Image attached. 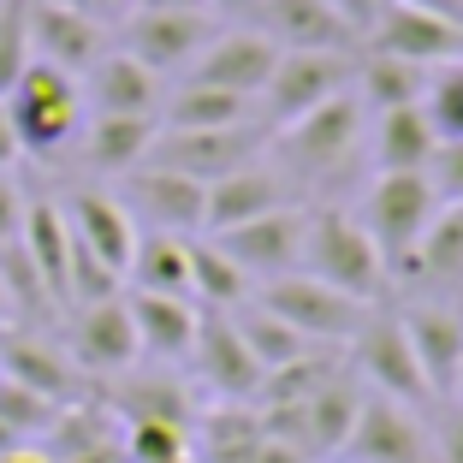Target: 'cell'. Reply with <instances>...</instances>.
<instances>
[{
  "label": "cell",
  "instance_id": "25",
  "mask_svg": "<svg viewBox=\"0 0 463 463\" xmlns=\"http://www.w3.org/2000/svg\"><path fill=\"white\" fill-rule=\"evenodd\" d=\"M155 119H161V131H226V125L261 119V113H256V101L238 96V90H214V83L184 78L173 96L161 101V113H155Z\"/></svg>",
  "mask_w": 463,
  "mask_h": 463
},
{
  "label": "cell",
  "instance_id": "43",
  "mask_svg": "<svg viewBox=\"0 0 463 463\" xmlns=\"http://www.w3.org/2000/svg\"><path fill=\"white\" fill-rule=\"evenodd\" d=\"M256 463H309L298 446H286V439H261V451H256Z\"/></svg>",
  "mask_w": 463,
  "mask_h": 463
},
{
  "label": "cell",
  "instance_id": "46",
  "mask_svg": "<svg viewBox=\"0 0 463 463\" xmlns=\"http://www.w3.org/2000/svg\"><path fill=\"white\" fill-rule=\"evenodd\" d=\"M410 6H422V13H439V18H458V24H463V0H410Z\"/></svg>",
  "mask_w": 463,
  "mask_h": 463
},
{
  "label": "cell",
  "instance_id": "37",
  "mask_svg": "<svg viewBox=\"0 0 463 463\" xmlns=\"http://www.w3.org/2000/svg\"><path fill=\"white\" fill-rule=\"evenodd\" d=\"M54 398H42V392H30V386H18V381H6L0 374V428L18 439V446H30V439H42V428L54 422Z\"/></svg>",
  "mask_w": 463,
  "mask_h": 463
},
{
  "label": "cell",
  "instance_id": "6",
  "mask_svg": "<svg viewBox=\"0 0 463 463\" xmlns=\"http://www.w3.org/2000/svg\"><path fill=\"white\" fill-rule=\"evenodd\" d=\"M434 208H439V196H434V184H428V173H381L374 178L368 208H363V232L374 238L386 273L410 268V256H416V244H422Z\"/></svg>",
  "mask_w": 463,
  "mask_h": 463
},
{
  "label": "cell",
  "instance_id": "44",
  "mask_svg": "<svg viewBox=\"0 0 463 463\" xmlns=\"http://www.w3.org/2000/svg\"><path fill=\"white\" fill-rule=\"evenodd\" d=\"M60 463H131V458H125V439H113V446H96V451H78V458H60Z\"/></svg>",
  "mask_w": 463,
  "mask_h": 463
},
{
  "label": "cell",
  "instance_id": "47",
  "mask_svg": "<svg viewBox=\"0 0 463 463\" xmlns=\"http://www.w3.org/2000/svg\"><path fill=\"white\" fill-rule=\"evenodd\" d=\"M446 463H463V404H458V422L446 434Z\"/></svg>",
  "mask_w": 463,
  "mask_h": 463
},
{
  "label": "cell",
  "instance_id": "20",
  "mask_svg": "<svg viewBox=\"0 0 463 463\" xmlns=\"http://www.w3.org/2000/svg\"><path fill=\"white\" fill-rule=\"evenodd\" d=\"M273 208H291V178L279 166H238V173L214 178L208 184V203H203V232H232L244 226V220H261Z\"/></svg>",
  "mask_w": 463,
  "mask_h": 463
},
{
  "label": "cell",
  "instance_id": "10",
  "mask_svg": "<svg viewBox=\"0 0 463 463\" xmlns=\"http://www.w3.org/2000/svg\"><path fill=\"white\" fill-rule=\"evenodd\" d=\"M339 463H434L416 404H398L386 392H363V410H356L351 434L339 446Z\"/></svg>",
  "mask_w": 463,
  "mask_h": 463
},
{
  "label": "cell",
  "instance_id": "4",
  "mask_svg": "<svg viewBox=\"0 0 463 463\" xmlns=\"http://www.w3.org/2000/svg\"><path fill=\"white\" fill-rule=\"evenodd\" d=\"M250 303L279 315V321L298 327L309 345H333V351H345V345L356 339V327L368 321V309H374V303L345 298V291H333L327 279H315V273H303V268L279 273V279H261V286L250 291Z\"/></svg>",
  "mask_w": 463,
  "mask_h": 463
},
{
  "label": "cell",
  "instance_id": "15",
  "mask_svg": "<svg viewBox=\"0 0 463 463\" xmlns=\"http://www.w3.org/2000/svg\"><path fill=\"white\" fill-rule=\"evenodd\" d=\"M363 48L416 60V66H446V60H463V24L458 18H439V13H422L410 0H392L374 18V30L363 36Z\"/></svg>",
  "mask_w": 463,
  "mask_h": 463
},
{
  "label": "cell",
  "instance_id": "41",
  "mask_svg": "<svg viewBox=\"0 0 463 463\" xmlns=\"http://www.w3.org/2000/svg\"><path fill=\"white\" fill-rule=\"evenodd\" d=\"M333 6H339V13L356 24V36H368V30H374V18H381L392 0H333Z\"/></svg>",
  "mask_w": 463,
  "mask_h": 463
},
{
  "label": "cell",
  "instance_id": "36",
  "mask_svg": "<svg viewBox=\"0 0 463 463\" xmlns=\"http://www.w3.org/2000/svg\"><path fill=\"white\" fill-rule=\"evenodd\" d=\"M422 113L434 119L439 143H463V60L428 66V83H422Z\"/></svg>",
  "mask_w": 463,
  "mask_h": 463
},
{
  "label": "cell",
  "instance_id": "22",
  "mask_svg": "<svg viewBox=\"0 0 463 463\" xmlns=\"http://www.w3.org/2000/svg\"><path fill=\"white\" fill-rule=\"evenodd\" d=\"M83 108L96 113H131V119H155L166 101L161 78H155L143 60H131L125 48H108V54L96 60V66L83 71Z\"/></svg>",
  "mask_w": 463,
  "mask_h": 463
},
{
  "label": "cell",
  "instance_id": "27",
  "mask_svg": "<svg viewBox=\"0 0 463 463\" xmlns=\"http://www.w3.org/2000/svg\"><path fill=\"white\" fill-rule=\"evenodd\" d=\"M113 416H119L125 428L131 422H173V428H196V404L191 392L173 381V374H131L125 368L119 386H113Z\"/></svg>",
  "mask_w": 463,
  "mask_h": 463
},
{
  "label": "cell",
  "instance_id": "18",
  "mask_svg": "<svg viewBox=\"0 0 463 463\" xmlns=\"http://www.w3.org/2000/svg\"><path fill=\"white\" fill-rule=\"evenodd\" d=\"M273 66H279V42H273L268 30H244L238 24V30H220L203 54H196L191 78L214 83V90H238V96L256 101L261 83L273 78Z\"/></svg>",
  "mask_w": 463,
  "mask_h": 463
},
{
  "label": "cell",
  "instance_id": "14",
  "mask_svg": "<svg viewBox=\"0 0 463 463\" xmlns=\"http://www.w3.org/2000/svg\"><path fill=\"white\" fill-rule=\"evenodd\" d=\"M119 203L131 208L137 226L184 238V232H203L208 184H196V178H184V173H166V166H137V173H125Z\"/></svg>",
  "mask_w": 463,
  "mask_h": 463
},
{
  "label": "cell",
  "instance_id": "1",
  "mask_svg": "<svg viewBox=\"0 0 463 463\" xmlns=\"http://www.w3.org/2000/svg\"><path fill=\"white\" fill-rule=\"evenodd\" d=\"M303 273L327 279L333 291L356 303H386V261L374 250V238L363 232V220L339 203L309 208L303 220Z\"/></svg>",
  "mask_w": 463,
  "mask_h": 463
},
{
  "label": "cell",
  "instance_id": "42",
  "mask_svg": "<svg viewBox=\"0 0 463 463\" xmlns=\"http://www.w3.org/2000/svg\"><path fill=\"white\" fill-rule=\"evenodd\" d=\"M18 131H13V113H6V101H0V173H13L18 166Z\"/></svg>",
  "mask_w": 463,
  "mask_h": 463
},
{
  "label": "cell",
  "instance_id": "30",
  "mask_svg": "<svg viewBox=\"0 0 463 463\" xmlns=\"http://www.w3.org/2000/svg\"><path fill=\"white\" fill-rule=\"evenodd\" d=\"M161 131V119H131V113H96L83 131V161L96 173H137L149 161V143Z\"/></svg>",
  "mask_w": 463,
  "mask_h": 463
},
{
  "label": "cell",
  "instance_id": "23",
  "mask_svg": "<svg viewBox=\"0 0 463 463\" xmlns=\"http://www.w3.org/2000/svg\"><path fill=\"white\" fill-rule=\"evenodd\" d=\"M60 208H66V220H71V238L125 279V268H131V256H137V238H143V226L131 220V208H125L119 196H108V191H78Z\"/></svg>",
  "mask_w": 463,
  "mask_h": 463
},
{
  "label": "cell",
  "instance_id": "8",
  "mask_svg": "<svg viewBox=\"0 0 463 463\" xmlns=\"http://www.w3.org/2000/svg\"><path fill=\"white\" fill-rule=\"evenodd\" d=\"M268 137L273 131L261 119L226 125V131H155L149 161H143V166H166V173H184V178H196V184H214V178L261 161Z\"/></svg>",
  "mask_w": 463,
  "mask_h": 463
},
{
  "label": "cell",
  "instance_id": "13",
  "mask_svg": "<svg viewBox=\"0 0 463 463\" xmlns=\"http://www.w3.org/2000/svg\"><path fill=\"white\" fill-rule=\"evenodd\" d=\"M256 30H268L286 54H303V48H321V54H363L356 24L333 6V0H261Z\"/></svg>",
  "mask_w": 463,
  "mask_h": 463
},
{
  "label": "cell",
  "instance_id": "48",
  "mask_svg": "<svg viewBox=\"0 0 463 463\" xmlns=\"http://www.w3.org/2000/svg\"><path fill=\"white\" fill-rule=\"evenodd\" d=\"M0 463H48L36 446H13V451H0Z\"/></svg>",
  "mask_w": 463,
  "mask_h": 463
},
{
  "label": "cell",
  "instance_id": "19",
  "mask_svg": "<svg viewBox=\"0 0 463 463\" xmlns=\"http://www.w3.org/2000/svg\"><path fill=\"white\" fill-rule=\"evenodd\" d=\"M0 374L42 398H54V404H78L83 398L78 363L60 345H48L36 327H0Z\"/></svg>",
  "mask_w": 463,
  "mask_h": 463
},
{
  "label": "cell",
  "instance_id": "51",
  "mask_svg": "<svg viewBox=\"0 0 463 463\" xmlns=\"http://www.w3.org/2000/svg\"><path fill=\"white\" fill-rule=\"evenodd\" d=\"M13 446H18V439H13V434H6V428H0V451H13Z\"/></svg>",
  "mask_w": 463,
  "mask_h": 463
},
{
  "label": "cell",
  "instance_id": "5",
  "mask_svg": "<svg viewBox=\"0 0 463 463\" xmlns=\"http://www.w3.org/2000/svg\"><path fill=\"white\" fill-rule=\"evenodd\" d=\"M345 363L356 368V381H363L368 392H386V398H398V404H428V398H434L428 381H422V368H416V351H410V333H404V321H398L392 298L368 309L356 339L345 345Z\"/></svg>",
  "mask_w": 463,
  "mask_h": 463
},
{
  "label": "cell",
  "instance_id": "45",
  "mask_svg": "<svg viewBox=\"0 0 463 463\" xmlns=\"http://www.w3.org/2000/svg\"><path fill=\"white\" fill-rule=\"evenodd\" d=\"M214 13H226V18H256V6L261 0H208Z\"/></svg>",
  "mask_w": 463,
  "mask_h": 463
},
{
  "label": "cell",
  "instance_id": "52",
  "mask_svg": "<svg viewBox=\"0 0 463 463\" xmlns=\"http://www.w3.org/2000/svg\"><path fill=\"white\" fill-rule=\"evenodd\" d=\"M451 398H458V404H463V363H458V392H451Z\"/></svg>",
  "mask_w": 463,
  "mask_h": 463
},
{
  "label": "cell",
  "instance_id": "33",
  "mask_svg": "<svg viewBox=\"0 0 463 463\" xmlns=\"http://www.w3.org/2000/svg\"><path fill=\"white\" fill-rule=\"evenodd\" d=\"M422 83H428V66L416 60H398V54H381V48H363L356 54V96L363 108H404V101H422Z\"/></svg>",
  "mask_w": 463,
  "mask_h": 463
},
{
  "label": "cell",
  "instance_id": "39",
  "mask_svg": "<svg viewBox=\"0 0 463 463\" xmlns=\"http://www.w3.org/2000/svg\"><path fill=\"white\" fill-rule=\"evenodd\" d=\"M428 184L439 203H463V143H439L428 161Z\"/></svg>",
  "mask_w": 463,
  "mask_h": 463
},
{
  "label": "cell",
  "instance_id": "49",
  "mask_svg": "<svg viewBox=\"0 0 463 463\" xmlns=\"http://www.w3.org/2000/svg\"><path fill=\"white\" fill-rule=\"evenodd\" d=\"M137 6H208V0H137Z\"/></svg>",
  "mask_w": 463,
  "mask_h": 463
},
{
  "label": "cell",
  "instance_id": "16",
  "mask_svg": "<svg viewBox=\"0 0 463 463\" xmlns=\"http://www.w3.org/2000/svg\"><path fill=\"white\" fill-rule=\"evenodd\" d=\"M71 363L78 374H125L137 363V327H131V309H125V291L119 298H101V303H71Z\"/></svg>",
  "mask_w": 463,
  "mask_h": 463
},
{
  "label": "cell",
  "instance_id": "21",
  "mask_svg": "<svg viewBox=\"0 0 463 463\" xmlns=\"http://www.w3.org/2000/svg\"><path fill=\"white\" fill-rule=\"evenodd\" d=\"M410 333V351H416V368L434 398H451L458 392V363H463V315L446 309V303H410L398 309Z\"/></svg>",
  "mask_w": 463,
  "mask_h": 463
},
{
  "label": "cell",
  "instance_id": "24",
  "mask_svg": "<svg viewBox=\"0 0 463 463\" xmlns=\"http://www.w3.org/2000/svg\"><path fill=\"white\" fill-rule=\"evenodd\" d=\"M125 309H131V327H137V351L161 356V363H184V356H191L196 321H203V309H196L191 298L131 291V298H125Z\"/></svg>",
  "mask_w": 463,
  "mask_h": 463
},
{
  "label": "cell",
  "instance_id": "11",
  "mask_svg": "<svg viewBox=\"0 0 463 463\" xmlns=\"http://www.w3.org/2000/svg\"><path fill=\"white\" fill-rule=\"evenodd\" d=\"M303 220H309V208L291 203V208H273L261 220H244V226H232V232H208V238L250 273V286H261V279H279V273L303 268Z\"/></svg>",
  "mask_w": 463,
  "mask_h": 463
},
{
  "label": "cell",
  "instance_id": "34",
  "mask_svg": "<svg viewBox=\"0 0 463 463\" xmlns=\"http://www.w3.org/2000/svg\"><path fill=\"white\" fill-rule=\"evenodd\" d=\"M250 273L214 238H191V298H203V309H238L250 303Z\"/></svg>",
  "mask_w": 463,
  "mask_h": 463
},
{
  "label": "cell",
  "instance_id": "26",
  "mask_svg": "<svg viewBox=\"0 0 463 463\" xmlns=\"http://www.w3.org/2000/svg\"><path fill=\"white\" fill-rule=\"evenodd\" d=\"M434 149H439V131L422 113V101L386 108L374 119V161H381V173H428Z\"/></svg>",
  "mask_w": 463,
  "mask_h": 463
},
{
  "label": "cell",
  "instance_id": "32",
  "mask_svg": "<svg viewBox=\"0 0 463 463\" xmlns=\"http://www.w3.org/2000/svg\"><path fill=\"white\" fill-rule=\"evenodd\" d=\"M125 279H131V291L191 298V238H173V232H143V238H137L131 268H125Z\"/></svg>",
  "mask_w": 463,
  "mask_h": 463
},
{
  "label": "cell",
  "instance_id": "9",
  "mask_svg": "<svg viewBox=\"0 0 463 463\" xmlns=\"http://www.w3.org/2000/svg\"><path fill=\"white\" fill-rule=\"evenodd\" d=\"M220 36L214 13L208 6H137L125 18V54L143 60L155 78L166 71H191L196 54Z\"/></svg>",
  "mask_w": 463,
  "mask_h": 463
},
{
  "label": "cell",
  "instance_id": "50",
  "mask_svg": "<svg viewBox=\"0 0 463 463\" xmlns=\"http://www.w3.org/2000/svg\"><path fill=\"white\" fill-rule=\"evenodd\" d=\"M0 327H13V315H6V291H0Z\"/></svg>",
  "mask_w": 463,
  "mask_h": 463
},
{
  "label": "cell",
  "instance_id": "28",
  "mask_svg": "<svg viewBox=\"0 0 463 463\" xmlns=\"http://www.w3.org/2000/svg\"><path fill=\"white\" fill-rule=\"evenodd\" d=\"M18 244H24V256L36 261V273L48 279V291H54L60 303H66V279H71V220L60 203H24V226H18Z\"/></svg>",
  "mask_w": 463,
  "mask_h": 463
},
{
  "label": "cell",
  "instance_id": "2",
  "mask_svg": "<svg viewBox=\"0 0 463 463\" xmlns=\"http://www.w3.org/2000/svg\"><path fill=\"white\" fill-rule=\"evenodd\" d=\"M0 101L13 113L18 149L36 155V161H54L60 149H71V137L83 131V83L71 71L48 66V60H30Z\"/></svg>",
  "mask_w": 463,
  "mask_h": 463
},
{
  "label": "cell",
  "instance_id": "12",
  "mask_svg": "<svg viewBox=\"0 0 463 463\" xmlns=\"http://www.w3.org/2000/svg\"><path fill=\"white\" fill-rule=\"evenodd\" d=\"M24 24H30V60H48V66L71 71V78H83L108 54L101 18L83 13V6H66V0H30Z\"/></svg>",
  "mask_w": 463,
  "mask_h": 463
},
{
  "label": "cell",
  "instance_id": "38",
  "mask_svg": "<svg viewBox=\"0 0 463 463\" xmlns=\"http://www.w3.org/2000/svg\"><path fill=\"white\" fill-rule=\"evenodd\" d=\"M24 18H30V0H0V96L30 66V24Z\"/></svg>",
  "mask_w": 463,
  "mask_h": 463
},
{
  "label": "cell",
  "instance_id": "17",
  "mask_svg": "<svg viewBox=\"0 0 463 463\" xmlns=\"http://www.w3.org/2000/svg\"><path fill=\"white\" fill-rule=\"evenodd\" d=\"M203 381L214 386L220 404H256V386H261V363L250 356V345L238 339L226 309H203L196 321V345H191Z\"/></svg>",
  "mask_w": 463,
  "mask_h": 463
},
{
  "label": "cell",
  "instance_id": "35",
  "mask_svg": "<svg viewBox=\"0 0 463 463\" xmlns=\"http://www.w3.org/2000/svg\"><path fill=\"white\" fill-rule=\"evenodd\" d=\"M226 315H232V327H238V339L250 345V356L261 363V374H268V368H286V363H298V356L315 351L298 327H286V321L268 315L261 303H238V309H226Z\"/></svg>",
  "mask_w": 463,
  "mask_h": 463
},
{
  "label": "cell",
  "instance_id": "29",
  "mask_svg": "<svg viewBox=\"0 0 463 463\" xmlns=\"http://www.w3.org/2000/svg\"><path fill=\"white\" fill-rule=\"evenodd\" d=\"M261 439H268V428H261L256 404H220L196 422L191 451H196V463H256Z\"/></svg>",
  "mask_w": 463,
  "mask_h": 463
},
{
  "label": "cell",
  "instance_id": "40",
  "mask_svg": "<svg viewBox=\"0 0 463 463\" xmlns=\"http://www.w3.org/2000/svg\"><path fill=\"white\" fill-rule=\"evenodd\" d=\"M24 226V191L13 184V173H0V244H13Z\"/></svg>",
  "mask_w": 463,
  "mask_h": 463
},
{
  "label": "cell",
  "instance_id": "3",
  "mask_svg": "<svg viewBox=\"0 0 463 463\" xmlns=\"http://www.w3.org/2000/svg\"><path fill=\"white\" fill-rule=\"evenodd\" d=\"M363 96L356 90H339L333 101H321V108H309L303 119H291L286 131H273V155H279V173L286 178H309V184H321V178H339L345 166L356 161V143H363Z\"/></svg>",
  "mask_w": 463,
  "mask_h": 463
},
{
  "label": "cell",
  "instance_id": "7",
  "mask_svg": "<svg viewBox=\"0 0 463 463\" xmlns=\"http://www.w3.org/2000/svg\"><path fill=\"white\" fill-rule=\"evenodd\" d=\"M345 83H356V54H321V48L286 54V48H279V66H273V78L261 83L256 113H261L268 131H286V125L303 119L309 108L333 101Z\"/></svg>",
  "mask_w": 463,
  "mask_h": 463
},
{
  "label": "cell",
  "instance_id": "31",
  "mask_svg": "<svg viewBox=\"0 0 463 463\" xmlns=\"http://www.w3.org/2000/svg\"><path fill=\"white\" fill-rule=\"evenodd\" d=\"M422 286L434 291H463V203H439L434 220H428L422 244H416V256H410V268Z\"/></svg>",
  "mask_w": 463,
  "mask_h": 463
}]
</instances>
